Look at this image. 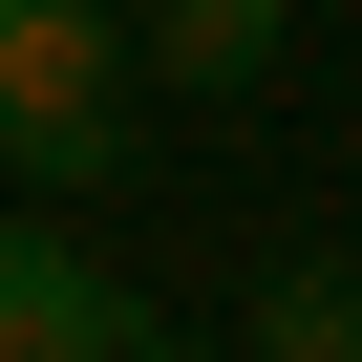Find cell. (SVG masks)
Returning <instances> with one entry per match:
<instances>
[{"label":"cell","instance_id":"1","mask_svg":"<svg viewBox=\"0 0 362 362\" xmlns=\"http://www.w3.org/2000/svg\"><path fill=\"white\" fill-rule=\"evenodd\" d=\"M0 170L22 192H107L128 170V22L107 0H0Z\"/></svg>","mask_w":362,"mask_h":362},{"label":"cell","instance_id":"2","mask_svg":"<svg viewBox=\"0 0 362 362\" xmlns=\"http://www.w3.org/2000/svg\"><path fill=\"white\" fill-rule=\"evenodd\" d=\"M107 341H128L107 256H86L64 214H0V362H107Z\"/></svg>","mask_w":362,"mask_h":362},{"label":"cell","instance_id":"3","mask_svg":"<svg viewBox=\"0 0 362 362\" xmlns=\"http://www.w3.org/2000/svg\"><path fill=\"white\" fill-rule=\"evenodd\" d=\"M149 64L170 86H256L277 64V0H149Z\"/></svg>","mask_w":362,"mask_h":362},{"label":"cell","instance_id":"4","mask_svg":"<svg viewBox=\"0 0 362 362\" xmlns=\"http://www.w3.org/2000/svg\"><path fill=\"white\" fill-rule=\"evenodd\" d=\"M256 341H277V362H362V277H341V256H277Z\"/></svg>","mask_w":362,"mask_h":362},{"label":"cell","instance_id":"5","mask_svg":"<svg viewBox=\"0 0 362 362\" xmlns=\"http://www.w3.org/2000/svg\"><path fill=\"white\" fill-rule=\"evenodd\" d=\"M107 362H214V341H149V320H128V341H107Z\"/></svg>","mask_w":362,"mask_h":362}]
</instances>
